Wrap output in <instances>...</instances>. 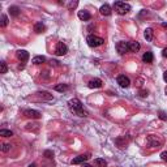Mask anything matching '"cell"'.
I'll use <instances>...</instances> for the list:
<instances>
[{
	"instance_id": "1",
	"label": "cell",
	"mask_w": 167,
	"mask_h": 167,
	"mask_svg": "<svg viewBox=\"0 0 167 167\" xmlns=\"http://www.w3.org/2000/svg\"><path fill=\"white\" fill-rule=\"evenodd\" d=\"M68 106H69V110H71V111H72L73 114H76V115L81 116V118L86 116V114H85L84 108H82V103H81L80 99H77V98L71 99V101L68 102Z\"/></svg>"
},
{
	"instance_id": "2",
	"label": "cell",
	"mask_w": 167,
	"mask_h": 167,
	"mask_svg": "<svg viewBox=\"0 0 167 167\" xmlns=\"http://www.w3.org/2000/svg\"><path fill=\"white\" fill-rule=\"evenodd\" d=\"M114 9L119 15H125V13H128L131 10V5L127 4V3H123V1H116V3H114Z\"/></svg>"
},
{
	"instance_id": "3",
	"label": "cell",
	"mask_w": 167,
	"mask_h": 167,
	"mask_svg": "<svg viewBox=\"0 0 167 167\" xmlns=\"http://www.w3.org/2000/svg\"><path fill=\"white\" fill-rule=\"evenodd\" d=\"M86 42H88V45L90 46V47H98V46L103 45L105 39L103 38H101V37H97V35H94V34H90V35H88L86 37Z\"/></svg>"
},
{
	"instance_id": "4",
	"label": "cell",
	"mask_w": 167,
	"mask_h": 167,
	"mask_svg": "<svg viewBox=\"0 0 167 167\" xmlns=\"http://www.w3.org/2000/svg\"><path fill=\"white\" fill-rule=\"evenodd\" d=\"M146 144L151 148H159L162 145V140L159 137L154 136V134H150V136L146 137Z\"/></svg>"
},
{
	"instance_id": "5",
	"label": "cell",
	"mask_w": 167,
	"mask_h": 167,
	"mask_svg": "<svg viewBox=\"0 0 167 167\" xmlns=\"http://www.w3.org/2000/svg\"><path fill=\"white\" fill-rule=\"evenodd\" d=\"M116 50H118V52L120 55H124L125 52L129 51V42H125V41L118 42V45H116Z\"/></svg>"
},
{
	"instance_id": "6",
	"label": "cell",
	"mask_w": 167,
	"mask_h": 167,
	"mask_svg": "<svg viewBox=\"0 0 167 167\" xmlns=\"http://www.w3.org/2000/svg\"><path fill=\"white\" fill-rule=\"evenodd\" d=\"M67 52H68V47H67V45H64L63 42H59V43L56 45V47H55V54L58 56H63V55H65Z\"/></svg>"
},
{
	"instance_id": "7",
	"label": "cell",
	"mask_w": 167,
	"mask_h": 167,
	"mask_svg": "<svg viewBox=\"0 0 167 167\" xmlns=\"http://www.w3.org/2000/svg\"><path fill=\"white\" fill-rule=\"evenodd\" d=\"M116 81H118V84H119L122 88H128V86L131 85V81H129V79H128L125 74H120V76H118Z\"/></svg>"
},
{
	"instance_id": "8",
	"label": "cell",
	"mask_w": 167,
	"mask_h": 167,
	"mask_svg": "<svg viewBox=\"0 0 167 167\" xmlns=\"http://www.w3.org/2000/svg\"><path fill=\"white\" fill-rule=\"evenodd\" d=\"M24 115L26 118H31V119H39L41 118V112L37 110H25Z\"/></svg>"
},
{
	"instance_id": "9",
	"label": "cell",
	"mask_w": 167,
	"mask_h": 167,
	"mask_svg": "<svg viewBox=\"0 0 167 167\" xmlns=\"http://www.w3.org/2000/svg\"><path fill=\"white\" fill-rule=\"evenodd\" d=\"M89 158H90L89 154H81V155H79V157L72 159V165H80V163H84V162H86Z\"/></svg>"
},
{
	"instance_id": "10",
	"label": "cell",
	"mask_w": 167,
	"mask_h": 167,
	"mask_svg": "<svg viewBox=\"0 0 167 167\" xmlns=\"http://www.w3.org/2000/svg\"><path fill=\"white\" fill-rule=\"evenodd\" d=\"M16 55H17V59H19L20 62H27V60H29V52L25 51V50H19Z\"/></svg>"
},
{
	"instance_id": "11",
	"label": "cell",
	"mask_w": 167,
	"mask_h": 167,
	"mask_svg": "<svg viewBox=\"0 0 167 167\" xmlns=\"http://www.w3.org/2000/svg\"><path fill=\"white\" fill-rule=\"evenodd\" d=\"M88 86L90 88V89L101 88V86H102V80H99V79H93V80H90V81H89V84H88Z\"/></svg>"
},
{
	"instance_id": "12",
	"label": "cell",
	"mask_w": 167,
	"mask_h": 167,
	"mask_svg": "<svg viewBox=\"0 0 167 167\" xmlns=\"http://www.w3.org/2000/svg\"><path fill=\"white\" fill-rule=\"evenodd\" d=\"M77 16H79V19L81 21H89L91 19L90 13L88 12V10H79V13H77Z\"/></svg>"
},
{
	"instance_id": "13",
	"label": "cell",
	"mask_w": 167,
	"mask_h": 167,
	"mask_svg": "<svg viewBox=\"0 0 167 167\" xmlns=\"http://www.w3.org/2000/svg\"><path fill=\"white\" fill-rule=\"evenodd\" d=\"M99 12H101V15H103V16H110L111 15V7H110L108 4H103L99 8Z\"/></svg>"
},
{
	"instance_id": "14",
	"label": "cell",
	"mask_w": 167,
	"mask_h": 167,
	"mask_svg": "<svg viewBox=\"0 0 167 167\" xmlns=\"http://www.w3.org/2000/svg\"><path fill=\"white\" fill-rule=\"evenodd\" d=\"M141 48V46L138 42H129V51L131 52H137Z\"/></svg>"
},
{
	"instance_id": "15",
	"label": "cell",
	"mask_w": 167,
	"mask_h": 167,
	"mask_svg": "<svg viewBox=\"0 0 167 167\" xmlns=\"http://www.w3.org/2000/svg\"><path fill=\"white\" fill-rule=\"evenodd\" d=\"M153 59H154V56H153V54L150 51L145 52V54L143 55V60L144 63H153Z\"/></svg>"
},
{
	"instance_id": "16",
	"label": "cell",
	"mask_w": 167,
	"mask_h": 167,
	"mask_svg": "<svg viewBox=\"0 0 167 167\" xmlns=\"http://www.w3.org/2000/svg\"><path fill=\"white\" fill-rule=\"evenodd\" d=\"M45 30H46L45 24L38 22V24H35V25H34V31H35V33H43Z\"/></svg>"
},
{
	"instance_id": "17",
	"label": "cell",
	"mask_w": 167,
	"mask_h": 167,
	"mask_svg": "<svg viewBox=\"0 0 167 167\" xmlns=\"http://www.w3.org/2000/svg\"><path fill=\"white\" fill-rule=\"evenodd\" d=\"M94 165H95V167H106L107 166V162L103 158H97V159H94Z\"/></svg>"
},
{
	"instance_id": "18",
	"label": "cell",
	"mask_w": 167,
	"mask_h": 167,
	"mask_svg": "<svg viewBox=\"0 0 167 167\" xmlns=\"http://www.w3.org/2000/svg\"><path fill=\"white\" fill-rule=\"evenodd\" d=\"M145 39L146 41H151L153 39V29H150V27H148V29H145Z\"/></svg>"
},
{
	"instance_id": "19",
	"label": "cell",
	"mask_w": 167,
	"mask_h": 167,
	"mask_svg": "<svg viewBox=\"0 0 167 167\" xmlns=\"http://www.w3.org/2000/svg\"><path fill=\"white\" fill-rule=\"evenodd\" d=\"M45 56H35V58L33 59V60H31V63H33V64H37V65H38V64H42V63H45Z\"/></svg>"
},
{
	"instance_id": "20",
	"label": "cell",
	"mask_w": 167,
	"mask_h": 167,
	"mask_svg": "<svg viewBox=\"0 0 167 167\" xmlns=\"http://www.w3.org/2000/svg\"><path fill=\"white\" fill-rule=\"evenodd\" d=\"M0 136L10 137V136H13V132H12V131H9V129H0Z\"/></svg>"
},
{
	"instance_id": "21",
	"label": "cell",
	"mask_w": 167,
	"mask_h": 167,
	"mask_svg": "<svg viewBox=\"0 0 167 167\" xmlns=\"http://www.w3.org/2000/svg\"><path fill=\"white\" fill-rule=\"evenodd\" d=\"M55 90L56 91H65V90H68V85L59 84V85H56V86H55Z\"/></svg>"
},
{
	"instance_id": "22",
	"label": "cell",
	"mask_w": 167,
	"mask_h": 167,
	"mask_svg": "<svg viewBox=\"0 0 167 167\" xmlns=\"http://www.w3.org/2000/svg\"><path fill=\"white\" fill-rule=\"evenodd\" d=\"M9 12H10V15H12V16H19L20 15V8H19V7H10V8H9Z\"/></svg>"
},
{
	"instance_id": "23",
	"label": "cell",
	"mask_w": 167,
	"mask_h": 167,
	"mask_svg": "<svg viewBox=\"0 0 167 167\" xmlns=\"http://www.w3.org/2000/svg\"><path fill=\"white\" fill-rule=\"evenodd\" d=\"M7 25H8V17H7V15H1V22H0V26L5 27Z\"/></svg>"
},
{
	"instance_id": "24",
	"label": "cell",
	"mask_w": 167,
	"mask_h": 167,
	"mask_svg": "<svg viewBox=\"0 0 167 167\" xmlns=\"http://www.w3.org/2000/svg\"><path fill=\"white\" fill-rule=\"evenodd\" d=\"M9 150H10V144H3L1 145V151L7 153V151H9Z\"/></svg>"
},
{
	"instance_id": "25",
	"label": "cell",
	"mask_w": 167,
	"mask_h": 167,
	"mask_svg": "<svg viewBox=\"0 0 167 167\" xmlns=\"http://www.w3.org/2000/svg\"><path fill=\"white\" fill-rule=\"evenodd\" d=\"M0 67H1V73H7V71H8L7 63L5 62H1V63H0Z\"/></svg>"
},
{
	"instance_id": "26",
	"label": "cell",
	"mask_w": 167,
	"mask_h": 167,
	"mask_svg": "<svg viewBox=\"0 0 167 167\" xmlns=\"http://www.w3.org/2000/svg\"><path fill=\"white\" fill-rule=\"evenodd\" d=\"M158 116H159V119H161V120H167V114H166V112H162V111H161Z\"/></svg>"
},
{
	"instance_id": "27",
	"label": "cell",
	"mask_w": 167,
	"mask_h": 167,
	"mask_svg": "<svg viewBox=\"0 0 167 167\" xmlns=\"http://www.w3.org/2000/svg\"><path fill=\"white\" fill-rule=\"evenodd\" d=\"M45 157H47V158H52V157H54V153H52V151H50V150H46V151H45Z\"/></svg>"
},
{
	"instance_id": "28",
	"label": "cell",
	"mask_w": 167,
	"mask_h": 167,
	"mask_svg": "<svg viewBox=\"0 0 167 167\" xmlns=\"http://www.w3.org/2000/svg\"><path fill=\"white\" fill-rule=\"evenodd\" d=\"M161 158H162V161L167 162V151H162L161 153Z\"/></svg>"
},
{
	"instance_id": "29",
	"label": "cell",
	"mask_w": 167,
	"mask_h": 167,
	"mask_svg": "<svg viewBox=\"0 0 167 167\" xmlns=\"http://www.w3.org/2000/svg\"><path fill=\"white\" fill-rule=\"evenodd\" d=\"M162 55L165 56V58H167V47H166V48H163V51H162Z\"/></svg>"
},
{
	"instance_id": "30",
	"label": "cell",
	"mask_w": 167,
	"mask_h": 167,
	"mask_svg": "<svg viewBox=\"0 0 167 167\" xmlns=\"http://www.w3.org/2000/svg\"><path fill=\"white\" fill-rule=\"evenodd\" d=\"M163 80H165L166 82H167V71H166L165 73H163Z\"/></svg>"
},
{
	"instance_id": "31",
	"label": "cell",
	"mask_w": 167,
	"mask_h": 167,
	"mask_svg": "<svg viewBox=\"0 0 167 167\" xmlns=\"http://www.w3.org/2000/svg\"><path fill=\"white\" fill-rule=\"evenodd\" d=\"M82 167H94V166H91V165H88V163H82Z\"/></svg>"
},
{
	"instance_id": "32",
	"label": "cell",
	"mask_w": 167,
	"mask_h": 167,
	"mask_svg": "<svg viewBox=\"0 0 167 167\" xmlns=\"http://www.w3.org/2000/svg\"><path fill=\"white\" fill-rule=\"evenodd\" d=\"M29 167H37V165H35V163H30Z\"/></svg>"
},
{
	"instance_id": "33",
	"label": "cell",
	"mask_w": 167,
	"mask_h": 167,
	"mask_svg": "<svg viewBox=\"0 0 167 167\" xmlns=\"http://www.w3.org/2000/svg\"><path fill=\"white\" fill-rule=\"evenodd\" d=\"M162 26L165 27V29H167V24H162Z\"/></svg>"
},
{
	"instance_id": "34",
	"label": "cell",
	"mask_w": 167,
	"mask_h": 167,
	"mask_svg": "<svg viewBox=\"0 0 167 167\" xmlns=\"http://www.w3.org/2000/svg\"><path fill=\"white\" fill-rule=\"evenodd\" d=\"M165 91H166V94H167V88H166V90H165Z\"/></svg>"
}]
</instances>
